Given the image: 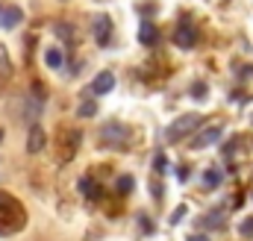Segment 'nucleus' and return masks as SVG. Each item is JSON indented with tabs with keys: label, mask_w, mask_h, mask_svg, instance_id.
I'll return each instance as SVG.
<instances>
[{
	"label": "nucleus",
	"mask_w": 253,
	"mask_h": 241,
	"mask_svg": "<svg viewBox=\"0 0 253 241\" xmlns=\"http://www.w3.org/2000/svg\"><path fill=\"white\" fill-rule=\"evenodd\" d=\"M24 224H27L24 206L12 194H3L0 191V236H12V233L24 230Z\"/></svg>",
	"instance_id": "obj_1"
},
{
	"label": "nucleus",
	"mask_w": 253,
	"mask_h": 241,
	"mask_svg": "<svg viewBox=\"0 0 253 241\" xmlns=\"http://www.w3.org/2000/svg\"><path fill=\"white\" fill-rule=\"evenodd\" d=\"M197 123H200V115H197V112H189V115L177 118L171 126H168V129H165V141H180L183 135H189Z\"/></svg>",
	"instance_id": "obj_2"
},
{
	"label": "nucleus",
	"mask_w": 253,
	"mask_h": 241,
	"mask_svg": "<svg viewBox=\"0 0 253 241\" xmlns=\"http://www.w3.org/2000/svg\"><path fill=\"white\" fill-rule=\"evenodd\" d=\"M91 33H94V41L106 47V44H109V39H112V18H109V15H103V12H100V15H94V18H91Z\"/></svg>",
	"instance_id": "obj_3"
},
{
	"label": "nucleus",
	"mask_w": 253,
	"mask_h": 241,
	"mask_svg": "<svg viewBox=\"0 0 253 241\" xmlns=\"http://www.w3.org/2000/svg\"><path fill=\"white\" fill-rule=\"evenodd\" d=\"M221 135H224V126H206V129L191 141V147H194V150H203V147H209V144L221 141Z\"/></svg>",
	"instance_id": "obj_4"
},
{
	"label": "nucleus",
	"mask_w": 253,
	"mask_h": 241,
	"mask_svg": "<svg viewBox=\"0 0 253 241\" xmlns=\"http://www.w3.org/2000/svg\"><path fill=\"white\" fill-rule=\"evenodd\" d=\"M174 41H177V47H194V41H197V30L191 27L189 21H183V24L177 27V33H174Z\"/></svg>",
	"instance_id": "obj_5"
},
{
	"label": "nucleus",
	"mask_w": 253,
	"mask_h": 241,
	"mask_svg": "<svg viewBox=\"0 0 253 241\" xmlns=\"http://www.w3.org/2000/svg\"><path fill=\"white\" fill-rule=\"evenodd\" d=\"M44 144H47L44 126L33 123V126H30V138H27V150H30V153H42V150H44Z\"/></svg>",
	"instance_id": "obj_6"
},
{
	"label": "nucleus",
	"mask_w": 253,
	"mask_h": 241,
	"mask_svg": "<svg viewBox=\"0 0 253 241\" xmlns=\"http://www.w3.org/2000/svg\"><path fill=\"white\" fill-rule=\"evenodd\" d=\"M126 141V129L121 123H106L103 126V144L109 147V144H124Z\"/></svg>",
	"instance_id": "obj_7"
},
{
	"label": "nucleus",
	"mask_w": 253,
	"mask_h": 241,
	"mask_svg": "<svg viewBox=\"0 0 253 241\" xmlns=\"http://www.w3.org/2000/svg\"><path fill=\"white\" fill-rule=\"evenodd\" d=\"M112 88H115V74H112V71H100L97 80L91 82V91H94V94H109Z\"/></svg>",
	"instance_id": "obj_8"
},
{
	"label": "nucleus",
	"mask_w": 253,
	"mask_h": 241,
	"mask_svg": "<svg viewBox=\"0 0 253 241\" xmlns=\"http://www.w3.org/2000/svg\"><path fill=\"white\" fill-rule=\"evenodd\" d=\"M138 41H141L144 47H153V44L159 41V33H156V27H153L150 21H144V24L138 27Z\"/></svg>",
	"instance_id": "obj_9"
},
{
	"label": "nucleus",
	"mask_w": 253,
	"mask_h": 241,
	"mask_svg": "<svg viewBox=\"0 0 253 241\" xmlns=\"http://www.w3.org/2000/svg\"><path fill=\"white\" fill-rule=\"evenodd\" d=\"M18 24H21V9H18V6H9V9L0 12V27H3V30H12V27H18Z\"/></svg>",
	"instance_id": "obj_10"
},
{
	"label": "nucleus",
	"mask_w": 253,
	"mask_h": 241,
	"mask_svg": "<svg viewBox=\"0 0 253 241\" xmlns=\"http://www.w3.org/2000/svg\"><path fill=\"white\" fill-rule=\"evenodd\" d=\"M200 224H203V227H209V230H224V212H221V209H215V212H206Z\"/></svg>",
	"instance_id": "obj_11"
},
{
	"label": "nucleus",
	"mask_w": 253,
	"mask_h": 241,
	"mask_svg": "<svg viewBox=\"0 0 253 241\" xmlns=\"http://www.w3.org/2000/svg\"><path fill=\"white\" fill-rule=\"evenodd\" d=\"M221 180H224V174H221L218 168H206V171H203V185H206V188H218Z\"/></svg>",
	"instance_id": "obj_12"
},
{
	"label": "nucleus",
	"mask_w": 253,
	"mask_h": 241,
	"mask_svg": "<svg viewBox=\"0 0 253 241\" xmlns=\"http://www.w3.org/2000/svg\"><path fill=\"white\" fill-rule=\"evenodd\" d=\"M44 62H47V68H62V50L59 47H47L44 50Z\"/></svg>",
	"instance_id": "obj_13"
},
{
	"label": "nucleus",
	"mask_w": 253,
	"mask_h": 241,
	"mask_svg": "<svg viewBox=\"0 0 253 241\" xmlns=\"http://www.w3.org/2000/svg\"><path fill=\"white\" fill-rule=\"evenodd\" d=\"M80 188H83V194H85V197L100 200V188H97V182H94V180H83V182H80Z\"/></svg>",
	"instance_id": "obj_14"
},
{
	"label": "nucleus",
	"mask_w": 253,
	"mask_h": 241,
	"mask_svg": "<svg viewBox=\"0 0 253 241\" xmlns=\"http://www.w3.org/2000/svg\"><path fill=\"white\" fill-rule=\"evenodd\" d=\"M132 185H135V182H132V177H118V182H115V188H118V194H129V191H132Z\"/></svg>",
	"instance_id": "obj_15"
},
{
	"label": "nucleus",
	"mask_w": 253,
	"mask_h": 241,
	"mask_svg": "<svg viewBox=\"0 0 253 241\" xmlns=\"http://www.w3.org/2000/svg\"><path fill=\"white\" fill-rule=\"evenodd\" d=\"M239 233H242L245 239H253V218H245V221L239 224Z\"/></svg>",
	"instance_id": "obj_16"
},
{
	"label": "nucleus",
	"mask_w": 253,
	"mask_h": 241,
	"mask_svg": "<svg viewBox=\"0 0 253 241\" xmlns=\"http://www.w3.org/2000/svg\"><path fill=\"white\" fill-rule=\"evenodd\" d=\"M94 112H97V103H91V100H88V103H83V106H80V118H91V115H94Z\"/></svg>",
	"instance_id": "obj_17"
},
{
	"label": "nucleus",
	"mask_w": 253,
	"mask_h": 241,
	"mask_svg": "<svg viewBox=\"0 0 253 241\" xmlns=\"http://www.w3.org/2000/svg\"><path fill=\"white\" fill-rule=\"evenodd\" d=\"M153 168H156V171H159V174H162V171H165V168H168V159H165V153H159V156H156V159H153Z\"/></svg>",
	"instance_id": "obj_18"
},
{
	"label": "nucleus",
	"mask_w": 253,
	"mask_h": 241,
	"mask_svg": "<svg viewBox=\"0 0 253 241\" xmlns=\"http://www.w3.org/2000/svg\"><path fill=\"white\" fill-rule=\"evenodd\" d=\"M186 212H189L186 206H177V209H174V215H171V224H180V221L186 218Z\"/></svg>",
	"instance_id": "obj_19"
},
{
	"label": "nucleus",
	"mask_w": 253,
	"mask_h": 241,
	"mask_svg": "<svg viewBox=\"0 0 253 241\" xmlns=\"http://www.w3.org/2000/svg\"><path fill=\"white\" fill-rule=\"evenodd\" d=\"M191 94L194 97H206V82H194L191 85Z\"/></svg>",
	"instance_id": "obj_20"
},
{
	"label": "nucleus",
	"mask_w": 253,
	"mask_h": 241,
	"mask_svg": "<svg viewBox=\"0 0 253 241\" xmlns=\"http://www.w3.org/2000/svg\"><path fill=\"white\" fill-rule=\"evenodd\" d=\"M0 71H3V74L9 71V59H6V50H3V47H0Z\"/></svg>",
	"instance_id": "obj_21"
},
{
	"label": "nucleus",
	"mask_w": 253,
	"mask_h": 241,
	"mask_svg": "<svg viewBox=\"0 0 253 241\" xmlns=\"http://www.w3.org/2000/svg\"><path fill=\"white\" fill-rule=\"evenodd\" d=\"M56 30H59V36H62V39H68V36H71V27H65V24H59Z\"/></svg>",
	"instance_id": "obj_22"
},
{
	"label": "nucleus",
	"mask_w": 253,
	"mask_h": 241,
	"mask_svg": "<svg viewBox=\"0 0 253 241\" xmlns=\"http://www.w3.org/2000/svg\"><path fill=\"white\" fill-rule=\"evenodd\" d=\"M177 177H180V182H186V180H189V168H180V171H177Z\"/></svg>",
	"instance_id": "obj_23"
},
{
	"label": "nucleus",
	"mask_w": 253,
	"mask_h": 241,
	"mask_svg": "<svg viewBox=\"0 0 253 241\" xmlns=\"http://www.w3.org/2000/svg\"><path fill=\"white\" fill-rule=\"evenodd\" d=\"M242 77H253V65H248V68H242Z\"/></svg>",
	"instance_id": "obj_24"
},
{
	"label": "nucleus",
	"mask_w": 253,
	"mask_h": 241,
	"mask_svg": "<svg viewBox=\"0 0 253 241\" xmlns=\"http://www.w3.org/2000/svg\"><path fill=\"white\" fill-rule=\"evenodd\" d=\"M186 241H209V239H206V236H189Z\"/></svg>",
	"instance_id": "obj_25"
},
{
	"label": "nucleus",
	"mask_w": 253,
	"mask_h": 241,
	"mask_svg": "<svg viewBox=\"0 0 253 241\" xmlns=\"http://www.w3.org/2000/svg\"><path fill=\"white\" fill-rule=\"evenodd\" d=\"M0 12H3V9H0Z\"/></svg>",
	"instance_id": "obj_26"
}]
</instances>
